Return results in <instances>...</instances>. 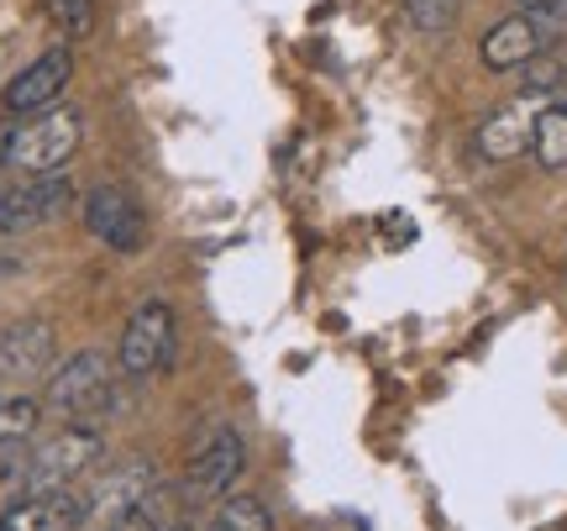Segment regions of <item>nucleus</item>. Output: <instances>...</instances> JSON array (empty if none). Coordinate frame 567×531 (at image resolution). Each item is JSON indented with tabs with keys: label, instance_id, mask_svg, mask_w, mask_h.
<instances>
[{
	"label": "nucleus",
	"instance_id": "obj_8",
	"mask_svg": "<svg viewBox=\"0 0 567 531\" xmlns=\"http://www.w3.org/2000/svg\"><path fill=\"white\" fill-rule=\"evenodd\" d=\"M243 463H247L243 437L226 427V421H216V427L195 442V452H189V479H184V484H189V494H200V500H216V494H226L237 484Z\"/></svg>",
	"mask_w": 567,
	"mask_h": 531
},
{
	"label": "nucleus",
	"instance_id": "obj_11",
	"mask_svg": "<svg viewBox=\"0 0 567 531\" xmlns=\"http://www.w3.org/2000/svg\"><path fill=\"white\" fill-rule=\"evenodd\" d=\"M547 48H551V38H547V27H542V17L515 11V17L494 21V27L484 32V42H478V59H484L494 74H509V69H526V63H536Z\"/></svg>",
	"mask_w": 567,
	"mask_h": 531
},
{
	"label": "nucleus",
	"instance_id": "obj_10",
	"mask_svg": "<svg viewBox=\"0 0 567 531\" xmlns=\"http://www.w3.org/2000/svg\"><path fill=\"white\" fill-rule=\"evenodd\" d=\"M84 226H90L105 247H116V253H137L142 232H147V216H142V205L126 195L122 184H101V190H90V195H84Z\"/></svg>",
	"mask_w": 567,
	"mask_h": 531
},
{
	"label": "nucleus",
	"instance_id": "obj_16",
	"mask_svg": "<svg viewBox=\"0 0 567 531\" xmlns=\"http://www.w3.org/2000/svg\"><path fill=\"white\" fill-rule=\"evenodd\" d=\"M210 531H274V521H268L264 500H252V494H231V500L216 506Z\"/></svg>",
	"mask_w": 567,
	"mask_h": 531
},
{
	"label": "nucleus",
	"instance_id": "obj_17",
	"mask_svg": "<svg viewBox=\"0 0 567 531\" xmlns=\"http://www.w3.org/2000/svg\"><path fill=\"white\" fill-rule=\"evenodd\" d=\"M42 11L69 42L90 38V27H95V0H42Z\"/></svg>",
	"mask_w": 567,
	"mask_h": 531
},
{
	"label": "nucleus",
	"instance_id": "obj_4",
	"mask_svg": "<svg viewBox=\"0 0 567 531\" xmlns=\"http://www.w3.org/2000/svg\"><path fill=\"white\" fill-rule=\"evenodd\" d=\"M168 353H174V306L168 300H142L122 331L116 364H122L126 379H147V374H158L168 364Z\"/></svg>",
	"mask_w": 567,
	"mask_h": 531
},
{
	"label": "nucleus",
	"instance_id": "obj_23",
	"mask_svg": "<svg viewBox=\"0 0 567 531\" xmlns=\"http://www.w3.org/2000/svg\"><path fill=\"white\" fill-rule=\"evenodd\" d=\"M0 159H6V132H0ZM0 169H6V164H0Z\"/></svg>",
	"mask_w": 567,
	"mask_h": 531
},
{
	"label": "nucleus",
	"instance_id": "obj_15",
	"mask_svg": "<svg viewBox=\"0 0 567 531\" xmlns=\"http://www.w3.org/2000/svg\"><path fill=\"white\" fill-rule=\"evenodd\" d=\"M42 421V400L32 395H0V448H17L27 442Z\"/></svg>",
	"mask_w": 567,
	"mask_h": 531
},
{
	"label": "nucleus",
	"instance_id": "obj_21",
	"mask_svg": "<svg viewBox=\"0 0 567 531\" xmlns=\"http://www.w3.org/2000/svg\"><path fill=\"white\" fill-rule=\"evenodd\" d=\"M520 6H526V11H547L551 0H520Z\"/></svg>",
	"mask_w": 567,
	"mask_h": 531
},
{
	"label": "nucleus",
	"instance_id": "obj_24",
	"mask_svg": "<svg viewBox=\"0 0 567 531\" xmlns=\"http://www.w3.org/2000/svg\"><path fill=\"white\" fill-rule=\"evenodd\" d=\"M168 531H189V527H168Z\"/></svg>",
	"mask_w": 567,
	"mask_h": 531
},
{
	"label": "nucleus",
	"instance_id": "obj_7",
	"mask_svg": "<svg viewBox=\"0 0 567 531\" xmlns=\"http://www.w3.org/2000/svg\"><path fill=\"white\" fill-rule=\"evenodd\" d=\"M542 105L547 101H530V95H520V101H509V105H494L484 122L473 126V147L484 153L488 164L526 159L530 143H536V116H542Z\"/></svg>",
	"mask_w": 567,
	"mask_h": 531
},
{
	"label": "nucleus",
	"instance_id": "obj_2",
	"mask_svg": "<svg viewBox=\"0 0 567 531\" xmlns=\"http://www.w3.org/2000/svg\"><path fill=\"white\" fill-rule=\"evenodd\" d=\"M111 395H116V358H105V353H74L69 364L48 379V406L69 416V421H90V416H101L111 406Z\"/></svg>",
	"mask_w": 567,
	"mask_h": 531
},
{
	"label": "nucleus",
	"instance_id": "obj_3",
	"mask_svg": "<svg viewBox=\"0 0 567 531\" xmlns=\"http://www.w3.org/2000/svg\"><path fill=\"white\" fill-rule=\"evenodd\" d=\"M101 463V431L95 427H69L59 437H48L32 463H27V494H59L74 490V479Z\"/></svg>",
	"mask_w": 567,
	"mask_h": 531
},
{
	"label": "nucleus",
	"instance_id": "obj_18",
	"mask_svg": "<svg viewBox=\"0 0 567 531\" xmlns=\"http://www.w3.org/2000/svg\"><path fill=\"white\" fill-rule=\"evenodd\" d=\"M457 6H463V0H405L410 21H415L421 32H446V27L457 21Z\"/></svg>",
	"mask_w": 567,
	"mask_h": 531
},
{
	"label": "nucleus",
	"instance_id": "obj_13",
	"mask_svg": "<svg viewBox=\"0 0 567 531\" xmlns=\"http://www.w3.org/2000/svg\"><path fill=\"white\" fill-rule=\"evenodd\" d=\"M90 521L84 494L59 490V494H21L11 511L0 515V531H80Z\"/></svg>",
	"mask_w": 567,
	"mask_h": 531
},
{
	"label": "nucleus",
	"instance_id": "obj_22",
	"mask_svg": "<svg viewBox=\"0 0 567 531\" xmlns=\"http://www.w3.org/2000/svg\"><path fill=\"white\" fill-rule=\"evenodd\" d=\"M6 473H11V458H6V448H0V479H6Z\"/></svg>",
	"mask_w": 567,
	"mask_h": 531
},
{
	"label": "nucleus",
	"instance_id": "obj_9",
	"mask_svg": "<svg viewBox=\"0 0 567 531\" xmlns=\"http://www.w3.org/2000/svg\"><path fill=\"white\" fill-rule=\"evenodd\" d=\"M74 80V53L69 48H48L42 59H32L17 80L6 84V111L11 116H38V111H53V101L63 95V84Z\"/></svg>",
	"mask_w": 567,
	"mask_h": 531
},
{
	"label": "nucleus",
	"instance_id": "obj_12",
	"mask_svg": "<svg viewBox=\"0 0 567 531\" xmlns=\"http://www.w3.org/2000/svg\"><path fill=\"white\" fill-rule=\"evenodd\" d=\"M142 506H153V469L147 463H122V469L105 473L101 484L84 494V511H90V521H101V527L142 511Z\"/></svg>",
	"mask_w": 567,
	"mask_h": 531
},
{
	"label": "nucleus",
	"instance_id": "obj_6",
	"mask_svg": "<svg viewBox=\"0 0 567 531\" xmlns=\"http://www.w3.org/2000/svg\"><path fill=\"white\" fill-rule=\"evenodd\" d=\"M53 348H59V337L48 321H17L11 331H0V389L21 395L27 385L48 379Z\"/></svg>",
	"mask_w": 567,
	"mask_h": 531
},
{
	"label": "nucleus",
	"instance_id": "obj_5",
	"mask_svg": "<svg viewBox=\"0 0 567 531\" xmlns=\"http://www.w3.org/2000/svg\"><path fill=\"white\" fill-rule=\"evenodd\" d=\"M74 205V184L53 174V180H21L11 190H0V232H38V226H53Z\"/></svg>",
	"mask_w": 567,
	"mask_h": 531
},
{
	"label": "nucleus",
	"instance_id": "obj_19",
	"mask_svg": "<svg viewBox=\"0 0 567 531\" xmlns=\"http://www.w3.org/2000/svg\"><path fill=\"white\" fill-rule=\"evenodd\" d=\"M101 531H163V527H158V511H153V506H142V511L122 515V521H111V527H101Z\"/></svg>",
	"mask_w": 567,
	"mask_h": 531
},
{
	"label": "nucleus",
	"instance_id": "obj_1",
	"mask_svg": "<svg viewBox=\"0 0 567 531\" xmlns=\"http://www.w3.org/2000/svg\"><path fill=\"white\" fill-rule=\"evenodd\" d=\"M84 137V122L80 111H38V116H21L17 126H6V159L0 164L21 174V180H53L69 159H74V147Z\"/></svg>",
	"mask_w": 567,
	"mask_h": 531
},
{
	"label": "nucleus",
	"instance_id": "obj_14",
	"mask_svg": "<svg viewBox=\"0 0 567 531\" xmlns=\"http://www.w3.org/2000/svg\"><path fill=\"white\" fill-rule=\"evenodd\" d=\"M530 153H536V164H542V169H567V101L542 105Z\"/></svg>",
	"mask_w": 567,
	"mask_h": 531
},
{
	"label": "nucleus",
	"instance_id": "obj_20",
	"mask_svg": "<svg viewBox=\"0 0 567 531\" xmlns=\"http://www.w3.org/2000/svg\"><path fill=\"white\" fill-rule=\"evenodd\" d=\"M530 17H542L547 38H567V0H551L547 11H530Z\"/></svg>",
	"mask_w": 567,
	"mask_h": 531
}]
</instances>
